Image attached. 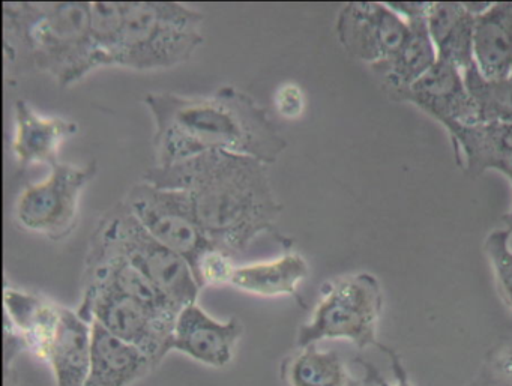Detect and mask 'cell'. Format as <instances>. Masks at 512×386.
<instances>
[{
  "instance_id": "cell-1",
  "label": "cell",
  "mask_w": 512,
  "mask_h": 386,
  "mask_svg": "<svg viewBox=\"0 0 512 386\" xmlns=\"http://www.w3.org/2000/svg\"><path fill=\"white\" fill-rule=\"evenodd\" d=\"M143 181L187 191L203 233L230 256L247 250L263 233H274L283 212L268 164L247 155L206 152L152 167Z\"/></svg>"
},
{
  "instance_id": "cell-2",
  "label": "cell",
  "mask_w": 512,
  "mask_h": 386,
  "mask_svg": "<svg viewBox=\"0 0 512 386\" xmlns=\"http://www.w3.org/2000/svg\"><path fill=\"white\" fill-rule=\"evenodd\" d=\"M143 103L154 121L157 167L206 152L247 155L271 166L287 148L268 110L235 86H223L208 97L158 92L146 95Z\"/></svg>"
},
{
  "instance_id": "cell-3",
  "label": "cell",
  "mask_w": 512,
  "mask_h": 386,
  "mask_svg": "<svg viewBox=\"0 0 512 386\" xmlns=\"http://www.w3.org/2000/svg\"><path fill=\"white\" fill-rule=\"evenodd\" d=\"M4 19L13 61L23 56L35 70L64 88L97 70L91 40V2L4 4Z\"/></svg>"
},
{
  "instance_id": "cell-4",
  "label": "cell",
  "mask_w": 512,
  "mask_h": 386,
  "mask_svg": "<svg viewBox=\"0 0 512 386\" xmlns=\"http://www.w3.org/2000/svg\"><path fill=\"white\" fill-rule=\"evenodd\" d=\"M124 32L115 67L167 70L190 61L205 43V16L194 8L164 2H124Z\"/></svg>"
},
{
  "instance_id": "cell-5",
  "label": "cell",
  "mask_w": 512,
  "mask_h": 386,
  "mask_svg": "<svg viewBox=\"0 0 512 386\" xmlns=\"http://www.w3.org/2000/svg\"><path fill=\"white\" fill-rule=\"evenodd\" d=\"M94 235L127 257L176 310L197 302L202 289L187 260L157 241L124 200L101 217Z\"/></svg>"
},
{
  "instance_id": "cell-6",
  "label": "cell",
  "mask_w": 512,
  "mask_h": 386,
  "mask_svg": "<svg viewBox=\"0 0 512 386\" xmlns=\"http://www.w3.org/2000/svg\"><path fill=\"white\" fill-rule=\"evenodd\" d=\"M383 308L382 287L371 274H356L329 283L313 317L298 331V344L349 340L359 349L379 346L377 323Z\"/></svg>"
},
{
  "instance_id": "cell-7",
  "label": "cell",
  "mask_w": 512,
  "mask_h": 386,
  "mask_svg": "<svg viewBox=\"0 0 512 386\" xmlns=\"http://www.w3.org/2000/svg\"><path fill=\"white\" fill-rule=\"evenodd\" d=\"M77 313L89 323H98L107 331L160 364L173 350V332L178 314L160 310L113 290L82 292Z\"/></svg>"
},
{
  "instance_id": "cell-8",
  "label": "cell",
  "mask_w": 512,
  "mask_h": 386,
  "mask_svg": "<svg viewBox=\"0 0 512 386\" xmlns=\"http://www.w3.org/2000/svg\"><path fill=\"white\" fill-rule=\"evenodd\" d=\"M98 173L97 161L85 166L58 163L49 178L31 185L16 203V220L23 229L53 242L67 239L79 223L80 197Z\"/></svg>"
},
{
  "instance_id": "cell-9",
  "label": "cell",
  "mask_w": 512,
  "mask_h": 386,
  "mask_svg": "<svg viewBox=\"0 0 512 386\" xmlns=\"http://www.w3.org/2000/svg\"><path fill=\"white\" fill-rule=\"evenodd\" d=\"M124 203L157 241L184 257L190 268L203 251L215 247L203 233L187 191L143 181L128 191Z\"/></svg>"
},
{
  "instance_id": "cell-10",
  "label": "cell",
  "mask_w": 512,
  "mask_h": 386,
  "mask_svg": "<svg viewBox=\"0 0 512 386\" xmlns=\"http://www.w3.org/2000/svg\"><path fill=\"white\" fill-rule=\"evenodd\" d=\"M335 32L347 55L374 67L400 49L409 25L388 4L355 2L341 8Z\"/></svg>"
},
{
  "instance_id": "cell-11",
  "label": "cell",
  "mask_w": 512,
  "mask_h": 386,
  "mask_svg": "<svg viewBox=\"0 0 512 386\" xmlns=\"http://www.w3.org/2000/svg\"><path fill=\"white\" fill-rule=\"evenodd\" d=\"M242 334L244 326L236 317L221 322L194 302L179 311L173 350L208 367L223 368L233 361Z\"/></svg>"
},
{
  "instance_id": "cell-12",
  "label": "cell",
  "mask_w": 512,
  "mask_h": 386,
  "mask_svg": "<svg viewBox=\"0 0 512 386\" xmlns=\"http://www.w3.org/2000/svg\"><path fill=\"white\" fill-rule=\"evenodd\" d=\"M400 101L418 107L443 128L476 124L463 73L445 62L437 61L422 79L401 95Z\"/></svg>"
},
{
  "instance_id": "cell-13",
  "label": "cell",
  "mask_w": 512,
  "mask_h": 386,
  "mask_svg": "<svg viewBox=\"0 0 512 386\" xmlns=\"http://www.w3.org/2000/svg\"><path fill=\"white\" fill-rule=\"evenodd\" d=\"M14 124V157L22 167L47 164L52 169L61 163L59 151L62 143L79 131L77 122L58 116H41L25 100L17 101L14 106Z\"/></svg>"
},
{
  "instance_id": "cell-14",
  "label": "cell",
  "mask_w": 512,
  "mask_h": 386,
  "mask_svg": "<svg viewBox=\"0 0 512 386\" xmlns=\"http://www.w3.org/2000/svg\"><path fill=\"white\" fill-rule=\"evenodd\" d=\"M445 130L469 175L496 170L512 182V122L449 125Z\"/></svg>"
},
{
  "instance_id": "cell-15",
  "label": "cell",
  "mask_w": 512,
  "mask_h": 386,
  "mask_svg": "<svg viewBox=\"0 0 512 386\" xmlns=\"http://www.w3.org/2000/svg\"><path fill=\"white\" fill-rule=\"evenodd\" d=\"M157 365L142 350L92 323L91 367L85 386H131Z\"/></svg>"
},
{
  "instance_id": "cell-16",
  "label": "cell",
  "mask_w": 512,
  "mask_h": 386,
  "mask_svg": "<svg viewBox=\"0 0 512 386\" xmlns=\"http://www.w3.org/2000/svg\"><path fill=\"white\" fill-rule=\"evenodd\" d=\"M475 22L467 4H430L428 34L440 62L461 73L475 65Z\"/></svg>"
},
{
  "instance_id": "cell-17",
  "label": "cell",
  "mask_w": 512,
  "mask_h": 386,
  "mask_svg": "<svg viewBox=\"0 0 512 386\" xmlns=\"http://www.w3.org/2000/svg\"><path fill=\"white\" fill-rule=\"evenodd\" d=\"M407 25L409 35L400 49L391 58L371 67L383 88L395 100H400L401 95L409 91L439 61L428 34L427 19L412 20Z\"/></svg>"
},
{
  "instance_id": "cell-18",
  "label": "cell",
  "mask_w": 512,
  "mask_h": 386,
  "mask_svg": "<svg viewBox=\"0 0 512 386\" xmlns=\"http://www.w3.org/2000/svg\"><path fill=\"white\" fill-rule=\"evenodd\" d=\"M5 320L19 332L26 350L47 359L55 340L64 307L34 293L5 289Z\"/></svg>"
},
{
  "instance_id": "cell-19",
  "label": "cell",
  "mask_w": 512,
  "mask_h": 386,
  "mask_svg": "<svg viewBox=\"0 0 512 386\" xmlns=\"http://www.w3.org/2000/svg\"><path fill=\"white\" fill-rule=\"evenodd\" d=\"M92 325L77 311L64 308L46 361L56 386H85L91 367Z\"/></svg>"
},
{
  "instance_id": "cell-20",
  "label": "cell",
  "mask_w": 512,
  "mask_h": 386,
  "mask_svg": "<svg viewBox=\"0 0 512 386\" xmlns=\"http://www.w3.org/2000/svg\"><path fill=\"white\" fill-rule=\"evenodd\" d=\"M475 65L491 79L512 73V2L490 4L476 16Z\"/></svg>"
},
{
  "instance_id": "cell-21",
  "label": "cell",
  "mask_w": 512,
  "mask_h": 386,
  "mask_svg": "<svg viewBox=\"0 0 512 386\" xmlns=\"http://www.w3.org/2000/svg\"><path fill=\"white\" fill-rule=\"evenodd\" d=\"M308 263L298 253L287 251L283 256L266 262L238 266L232 286L251 295L296 296L299 284L308 277Z\"/></svg>"
},
{
  "instance_id": "cell-22",
  "label": "cell",
  "mask_w": 512,
  "mask_h": 386,
  "mask_svg": "<svg viewBox=\"0 0 512 386\" xmlns=\"http://www.w3.org/2000/svg\"><path fill=\"white\" fill-rule=\"evenodd\" d=\"M281 379L286 386H355L341 356L316 344L287 356L281 364Z\"/></svg>"
},
{
  "instance_id": "cell-23",
  "label": "cell",
  "mask_w": 512,
  "mask_h": 386,
  "mask_svg": "<svg viewBox=\"0 0 512 386\" xmlns=\"http://www.w3.org/2000/svg\"><path fill=\"white\" fill-rule=\"evenodd\" d=\"M463 76L475 109L476 124L512 122V73L491 79L473 65Z\"/></svg>"
},
{
  "instance_id": "cell-24",
  "label": "cell",
  "mask_w": 512,
  "mask_h": 386,
  "mask_svg": "<svg viewBox=\"0 0 512 386\" xmlns=\"http://www.w3.org/2000/svg\"><path fill=\"white\" fill-rule=\"evenodd\" d=\"M124 4L91 2V40L97 70L115 67L124 32Z\"/></svg>"
},
{
  "instance_id": "cell-25",
  "label": "cell",
  "mask_w": 512,
  "mask_h": 386,
  "mask_svg": "<svg viewBox=\"0 0 512 386\" xmlns=\"http://www.w3.org/2000/svg\"><path fill=\"white\" fill-rule=\"evenodd\" d=\"M485 253L493 266L503 298L512 308V236L508 230H494L485 239Z\"/></svg>"
},
{
  "instance_id": "cell-26",
  "label": "cell",
  "mask_w": 512,
  "mask_h": 386,
  "mask_svg": "<svg viewBox=\"0 0 512 386\" xmlns=\"http://www.w3.org/2000/svg\"><path fill=\"white\" fill-rule=\"evenodd\" d=\"M236 268L233 256L217 247L208 248L200 254L199 259L191 266L194 280L200 289L208 286H224L232 284Z\"/></svg>"
},
{
  "instance_id": "cell-27",
  "label": "cell",
  "mask_w": 512,
  "mask_h": 386,
  "mask_svg": "<svg viewBox=\"0 0 512 386\" xmlns=\"http://www.w3.org/2000/svg\"><path fill=\"white\" fill-rule=\"evenodd\" d=\"M304 107V92L295 83H287V85L281 86L275 94V109L283 118H299L304 112Z\"/></svg>"
},
{
  "instance_id": "cell-28",
  "label": "cell",
  "mask_w": 512,
  "mask_h": 386,
  "mask_svg": "<svg viewBox=\"0 0 512 386\" xmlns=\"http://www.w3.org/2000/svg\"><path fill=\"white\" fill-rule=\"evenodd\" d=\"M488 376L493 386H512V344L499 347L488 358Z\"/></svg>"
},
{
  "instance_id": "cell-29",
  "label": "cell",
  "mask_w": 512,
  "mask_h": 386,
  "mask_svg": "<svg viewBox=\"0 0 512 386\" xmlns=\"http://www.w3.org/2000/svg\"><path fill=\"white\" fill-rule=\"evenodd\" d=\"M388 5L406 23L412 22V20L427 19L428 10H430V4H424V2H418V4L392 2Z\"/></svg>"
},
{
  "instance_id": "cell-30",
  "label": "cell",
  "mask_w": 512,
  "mask_h": 386,
  "mask_svg": "<svg viewBox=\"0 0 512 386\" xmlns=\"http://www.w3.org/2000/svg\"><path fill=\"white\" fill-rule=\"evenodd\" d=\"M392 367H394L395 377H397V383H395L394 386H412V383H410L409 379H407V374L404 373L403 365L398 362L397 358H394V365H392ZM380 386L391 385H388L385 380H382V382H380Z\"/></svg>"
},
{
  "instance_id": "cell-31",
  "label": "cell",
  "mask_w": 512,
  "mask_h": 386,
  "mask_svg": "<svg viewBox=\"0 0 512 386\" xmlns=\"http://www.w3.org/2000/svg\"><path fill=\"white\" fill-rule=\"evenodd\" d=\"M503 221H505L506 230H508V232L511 233L512 236V209L511 211L508 212V214L505 215Z\"/></svg>"
}]
</instances>
